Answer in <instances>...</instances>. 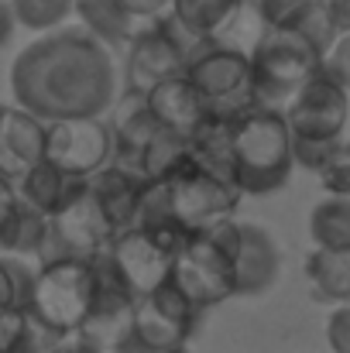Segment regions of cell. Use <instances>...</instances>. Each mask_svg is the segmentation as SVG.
Masks as SVG:
<instances>
[{
    "label": "cell",
    "mask_w": 350,
    "mask_h": 353,
    "mask_svg": "<svg viewBox=\"0 0 350 353\" xmlns=\"http://www.w3.org/2000/svg\"><path fill=\"white\" fill-rule=\"evenodd\" d=\"M10 97L45 123L104 117L120 97L114 52L90 31L66 24L38 34L10 62Z\"/></svg>",
    "instance_id": "6da1fadb"
},
{
    "label": "cell",
    "mask_w": 350,
    "mask_h": 353,
    "mask_svg": "<svg viewBox=\"0 0 350 353\" xmlns=\"http://www.w3.org/2000/svg\"><path fill=\"white\" fill-rule=\"evenodd\" d=\"M295 172L292 130L278 107H254L237 117L231 137V185L240 196H275Z\"/></svg>",
    "instance_id": "7a4b0ae2"
},
{
    "label": "cell",
    "mask_w": 350,
    "mask_h": 353,
    "mask_svg": "<svg viewBox=\"0 0 350 353\" xmlns=\"http://www.w3.org/2000/svg\"><path fill=\"white\" fill-rule=\"evenodd\" d=\"M97 299V274L86 261H45L35 271L28 316L48 336H72L86 326Z\"/></svg>",
    "instance_id": "3957f363"
},
{
    "label": "cell",
    "mask_w": 350,
    "mask_h": 353,
    "mask_svg": "<svg viewBox=\"0 0 350 353\" xmlns=\"http://www.w3.org/2000/svg\"><path fill=\"white\" fill-rule=\"evenodd\" d=\"M200 45L203 41L186 34L182 24L168 10L151 21H141L137 34L124 48V93L144 97L151 86L172 76H182Z\"/></svg>",
    "instance_id": "277c9868"
},
{
    "label": "cell",
    "mask_w": 350,
    "mask_h": 353,
    "mask_svg": "<svg viewBox=\"0 0 350 353\" xmlns=\"http://www.w3.org/2000/svg\"><path fill=\"white\" fill-rule=\"evenodd\" d=\"M251 55V76H254V97L261 107H285L302 83H309L323 59L313 52V45L299 31H275L264 28V34L254 41Z\"/></svg>",
    "instance_id": "5b68a950"
},
{
    "label": "cell",
    "mask_w": 350,
    "mask_h": 353,
    "mask_svg": "<svg viewBox=\"0 0 350 353\" xmlns=\"http://www.w3.org/2000/svg\"><path fill=\"white\" fill-rule=\"evenodd\" d=\"M158 185L165 192L172 220L179 223V230L186 236H203L210 230H217L220 223L233 220L237 206L244 199L227 179L206 172L203 165H196L193 154H189V161L179 172H172Z\"/></svg>",
    "instance_id": "8992f818"
},
{
    "label": "cell",
    "mask_w": 350,
    "mask_h": 353,
    "mask_svg": "<svg viewBox=\"0 0 350 353\" xmlns=\"http://www.w3.org/2000/svg\"><path fill=\"white\" fill-rule=\"evenodd\" d=\"M186 79L196 86L206 110L217 114V117L237 120L251 114L254 107H261L257 97H254L251 55L233 48V45L203 41L186 65Z\"/></svg>",
    "instance_id": "52a82bcc"
},
{
    "label": "cell",
    "mask_w": 350,
    "mask_h": 353,
    "mask_svg": "<svg viewBox=\"0 0 350 353\" xmlns=\"http://www.w3.org/2000/svg\"><path fill=\"white\" fill-rule=\"evenodd\" d=\"M200 323H203V312L193 309L165 281L158 292L134 302L130 326L110 353H155L168 350V347H186L193 340V333L200 330Z\"/></svg>",
    "instance_id": "ba28073f"
},
{
    "label": "cell",
    "mask_w": 350,
    "mask_h": 353,
    "mask_svg": "<svg viewBox=\"0 0 350 353\" xmlns=\"http://www.w3.org/2000/svg\"><path fill=\"white\" fill-rule=\"evenodd\" d=\"M213 240L227 250L233 268V292L240 299H257L271 292L282 278V247L264 223L233 216L210 230Z\"/></svg>",
    "instance_id": "9c48e42d"
},
{
    "label": "cell",
    "mask_w": 350,
    "mask_h": 353,
    "mask_svg": "<svg viewBox=\"0 0 350 353\" xmlns=\"http://www.w3.org/2000/svg\"><path fill=\"white\" fill-rule=\"evenodd\" d=\"M168 285L203 316L217 305H224L227 299H237L233 292V268L227 250L213 240V234L189 236L175 257H172V271H168Z\"/></svg>",
    "instance_id": "30bf717a"
},
{
    "label": "cell",
    "mask_w": 350,
    "mask_h": 353,
    "mask_svg": "<svg viewBox=\"0 0 350 353\" xmlns=\"http://www.w3.org/2000/svg\"><path fill=\"white\" fill-rule=\"evenodd\" d=\"M114 236L117 230L104 216L93 192L86 189L62 213L48 216V236H45V247L38 257H41V264L45 261H86V264H93L100 254H107Z\"/></svg>",
    "instance_id": "8fae6325"
},
{
    "label": "cell",
    "mask_w": 350,
    "mask_h": 353,
    "mask_svg": "<svg viewBox=\"0 0 350 353\" xmlns=\"http://www.w3.org/2000/svg\"><path fill=\"white\" fill-rule=\"evenodd\" d=\"M172 257H175V250H168L162 240L130 227V230H120L114 243L107 247V254H100L97 261L110 271V278L127 295L144 299L168 281Z\"/></svg>",
    "instance_id": "7c38bea8"
},
{
    "label": "cell",
    "mask_w": 350,
    "mask_h": 353,
    "mask_svg": "<svg viewBox=\"0 0 350 353\" xmlns=\"http://www.w3.org/2000/svg\"><path fill=\"white\" fill-rule=\"evenodd\" d=\"M292 137L299 141H337L350 120V93L337 86L323 69L299 86V93L282 107Z\"/></svg>",
    "instance_id": "4fadbf2b"
},
{
    "label": "cell",
    "mask_w": 350,
    "mask_h": 353,
    "mask_svg": "<svg viewBox=\"0 0 350 353\" xmlns=\"http://www.w3.org/2000/svg\"><path fill=\"white\" fill-rule=\"evenodd\" d=\"M45 158L76 179H93L114 161V130L104 117H76L48 123Z\"/></svg>",
    "instance_id": "5bb4252c"
},
{
    "label": "cell",
    "mask_w": 350,
    "mask_h": 353,
    "mask_svg": "<svg viewBox=\"0 0 350 353\" xmlns=\"http://www.w3.org/2000/svg\"><path fill=\"white\" fill-rule=\"evenodd\" d=\"M48 123L17 103L0 107V175L7 182H21L38 161H45Z\"/></svg>",
    "instance_id": "9a60e30c"
},
{
    "label": "cell",
    "mask_w": 350,
    "mask_h": 353,
    "mask_svg": "<svg viewBox=\"0 0 350 353\" xmlns=\"http://www.w3.org/2000/svg\"><path fill=\"white\" fill-rule=\"evenodd\" d=\"M144 107H148L151 117L158 120V127H165L172 134H182L186 141L203 123V117L210 114L206 103H203V97L196 93V86L186 79V72L182 76H172V79H165L158 86H151L144 93Z\"/></svg>",
    "instance_id": "2e32d148"
},
{
    "label": "cell",
    "mask_w": 350,
    "mask_h": 353,
    "mask_svg": "<svg viewBox=\"0 0 350 353\" xmlns=\"http://www.w3.org/2000/svg\"><path fill=\"white\" fill-rule=\"evenodd\" d=\"M148 185H151L148 179H141V175L120 168L114 161H110L107 168H100V172L90 179V192H93V199L100 203L104 216L110 220V227H114L117 234L134 227Z\"/></svg>",
    "instance_id": "e0dca14e"
},
{
    "label": "cell",
    "mask_w": 350,
    "mask_h": 353,
    "mask_svg": "<svg viewBox=\"0 0 350 353\" xmlns=\"http://www.w3.org/2000/svg\"><path fill=\"white\" fill-rule=\"evenodd\" d=\"M86 189H90V179H76V175L62 172L59 165H52L48 158L38 161V165L17 182V196H21L28 206H35L38 213H45V216L62 213V210H66L72 199H79Z\"/></svg>",
    "instance_id": "ac0fdd59"
},
{
    "label": "cell",
    "mask_w": 350,
    "mask_h": 353,
    "mask_svg": "<svg viewBox=\"0 0 350 353\" xmlns=\"http://www.w3.org/2000/svg\"><path fill=\"white\" fill-rule=\"evenodd\" d=\"M76 17H79V28L90 31L97 41H104L110 52L127 48L141 28V21L127 14L120 0H76Z\"/></svg>",
    "instance_id": "d6986e66"
},
{
    "label": "cell",
    "mask_w": 350,
    "mask_h": 353,
    "mask_svg": "<svg viewBox=\"0 0 350 353\" xmlns=\"http://www.w3.org/2000/svg\"><path fill=\"white\" fill-rule=\"evenodd\" d=\"M306 278L320 302L347 305L350 302V250H320L313 247L306 257Z\"/></svg>",
    "instance_id": "ffe728a7"
},
{
    "label": "cell",
    "mask_w": 350,
    "mask_h": 353,
    "mask_svg": "<svg viewBox=\"0 0 350 353\" xmlns=\"http://www.w3.org/2000/svg\"><path fill=\"white\" fill-rule=\"evenodd\" d=\"M244 0H172L168 14L196 41H217V34L240 14Z\"/></svg>",
    "instance_id": "44dd1931"
},
{
    "label": "cell",
    "mask_w": 350,
    "mask_h": 353,
    "mask_svg": "<svg viewBox=\"0 0 350 353\" xmlns=\"http://www.w3.org/2000/svg\"><path fill=\"white\" fill-rule=\"evenodd\" d=\"M233 123L231 117H217L206 114L203 123L189 134V154L196 165H203L206 172L220 175L231 182V137H233Z\"/></svg>",
    "instance_id": "7402d4cb"
},
{
    "label": "cell",
    "mask_w": 350,
    "mask_h": 353,
    "mask_svg": "<svg viewBox=\"0 0 350 353\" xmlns=\"http://www.w3.org/2000/svg\"><path fill=\"white\" fill-rule=\"evenodd\" d=\"M309 236L320 250H350V196H323L309 210Z\"/></svg>",
    "instance_id": "603a6c76"
},
{
    "label": "cell",
    "mask_w": 350,
    "mask_h": 353,
    "mask_svg": "<svg viewBox=\"0 0 350 353\" xmlns=\"http://www.w3.org/2000/svg\"><path fill=\"white\" fill-rule=\"evenodd\" d=\"M45 236H48V216L38 213L35 206H28L21 199L17 206V216L10 220L7 234H3V257H31V254H41L45 247Z\"/></svg>",
    "instance_id": "cb8c5ba5"
},
{
    "label": "cell",
    "mask_w": 350,
    "mask_h": 353,
    "mask_svg": "<svg viewBox=\"0 0 350 353\" xmlns=\"http://www.w3.org/2000/svg\"><path fill=\"white\" fill-rule=\"evenodd\" d=\"M10 7H14L17 28L41 31V34L66 28V21L76 14V0H10Z\"/></svg>",
    "instance_id": "d4e9b609"
},
{
    "label": "cell",
    "mask_w": 350,
    "mask_h": 353,
    "mask_svg": "<svg viewBox=\"0 0 350 353\" xmlns=\"http://www.w3.org/2000/svg\"><path fill=\"white\" fill-rule=\"evenodd\" d=\"M35 271L28 257H0V309H24L35 292Z\"/></svg>",
    "instance_id": "484cf974"
},
{
    "label": "cell",
    "mask_w": 350,
    "mask_h": 353,
    "mask_svg": "<svg viewBox=\"0 0 350 353\" xmlns=\"http://www.w3.org/2000/svg\"><path fill=\"white\" fill-rule=\"evenodd\" d=\"M327 196H350V137H337L323 168L316 172Z\"/></svg>",
    "instance_id": "4316f807"
},
{
    "label": "cell",
    "mask_w": 350,
    "mask_h": 353,
    "mask_svg": "<svg viewBox=\"0 0 350 353\" xmlns=\"http://www.w3.org/2000/svg\"><path fill=\"white\" fill-rule=\"evenodd\" d=\"M320 0H254V10L261 17L264 28L275 31H292Z\"/></svg>",
    "instance_id": "83f0119b"
},
{
    "label": "cell",
    "mask_w": 350,
    "mask_h": 353,
    "mask_svg": "<svg viewBox=\"0 0 350 353\" xmlns=\"http://www.w3.org/2000/svg\"><path fill=\"white\" fill-rule=\"evenodd\" d=\"M292 31H299V34L313 45V52H316L320 59H327V55H330V48H333V45H337V38H340V34H337V28L330 24V17H327V10H323L320 3H316V7H313V10H309V14L292 28Z\"/></svg>",
    "instance_id": "f1b7e54d"
},
{
    "label": "cell",
    "mask_w": 350,
    "mask_h": 353,
    "mask_svg": "<svg viewBox=\"0 0 350 353\" xmlns=\"http://www.w3.org/2000/svg\"><path fill=\"white\" fill-rule=\"evenodd\" d=\"M330 148H333V141H299V137H292V158H295V168L316 175V172L323 168Z\"/></svg>",
    "instance_id": "f546056e"
},
{
    "label": "cell",
    "mask_w": 350,
    "mask_h": 353,
    "mask_svg": "<svg viewBox=\"0 0 350 353\" xmlns=\"http://www.w3.org/2000/svg\"><path fill=\"white\" fill-rule=\"evenodd\" d=\"M323 72H327L337 86H344L350 93V34H340V38H337V45H333L330 55L323 59Z\"/></svg>",
    "instance_id": "4dcf8cb0"
},
{
    "label": "cell",
    "mask_w": 350,
    "mask_h": 353,
    "mask_svg": "<svg viewBox=\"0 0 350 353\" xmlns=\"http://www.w3.org/2000/svg\"><path fill=\"white\" fill-rule=\"evenodd\" d=\"M327 343L333 353H350V302L337 305L327 319Z\"/></svg>",
    "instance_id": "1f68e13d"
},
{
    "label": "cell",
    "mask_w": 350,
    "mask_h": 353,
    "mask_svg": "<svg viewBox=\"0 0 350 353\" xmlns=\"http://www.w3.org/2000/svg\"><path fill=\"white\" fill-rule=\"evenodd\" d=\"M17 206H21V196H17V185L7 182L0 175V257H3V234L10 227V220L17 216Z\"/></svg>",
    "instance_id": "d6a6232c"
},
{
    "label": "cell",
    "mask_w": 350,
    "mask_h": 353,
    "mask_svg": "<svg viewBox=\"0 0 350 353\" xmlns=\"http://www.w3.org/2000/svg\"><path fill=\"white\" fill-rule=\"evenodd\" d=\"M45 353H104V350L97 343H90L83 333H72V336H55Z\"/></svg>",
    "instance_id": "836d02e7"
},
{
    "label": "cell",
    "mask_w": 350,
    "mask_h": 353,
    "mask_svg": "<svg viewBox=\"0 0 350 353\" xmlns=\"http://www.w3.org/2000/svg\"><path fill=\"white\" fill-rule=\"evenodd\" d=\"M120 7H124L127 14H134L137 21H151V17L165 14V10L172 7V0H120Z\"/></svg>",
    "instance_id": "e575fe53"
},
{
    "label": "cell",
    "mask_w": 350,
    "mask_h": 353,
    "mask_svg": "<svg viewBox=\"0 0 350 353\" xmlns=\"http://www.w3.org/2000/svg\"><path fill=\"white\" fill-rule=\"evenodd\" d=\"M320 7L327 10L337 34H350V0H320Z\"/></svg>",
    "instance_id": "d590c367"
},
{
    "label": "cell",
    "mask_w": 350,
    "mask_h": 353,
    "mask_svg": "<svg viewBox=\"0 0 350 353\" xmlns=\"http://www.w3.org/2000/svg\"><path fill=\"white\" fill-rule=\"evenodd\" d=\"M17 34V17H14V7L10 0H0V48H7Z\"/></svg>",
    "instance_id": "8d00e7d4"
},
{
    "label": "cell",
    "mask_w": 350,
    "mask_h": 353,
    "mask_svg": "<svg viewBox=\"0 0 350 353\" xmlns=\"http://www.w3.org/2000/svg\"><path fill=\"white\" fill-rule=\"evenodd\" d=\"M155 353H193V350H189V343H186V347H168V350H155Z\"/></svg>",
    "instance_id": "74e56055"
},
{
    "label": "cell",
    "mask_w": 350,
    "mask_h": 353,
    "mask_svg": "<svg viewBox=\"0 0 350 353\" xmlns=\"http://www.w3.org/2000/svg\"><path fill=\"white\" fill-rule=\"evenodd\" d=\"M0 107H3V103H0Z\"/></svg>",
    "instance_id": "f35d334b"
}]
</instances>
